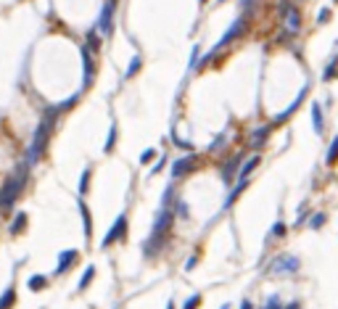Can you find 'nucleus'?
Masks as SVG:
<instances>
[{
	"label": "nucleus",
	"instance_id": "nucleus-20",
	"mask_svg": "<svg viewBox=\"0 0 338 309\" xmlns=\"http://www.w3.org/2000/svg\"><path fill=\"white\" fill-rule=\"evenodd\" d=\"M26 286H30V291H42V288L48 286V280H45L42 275H32V278H30V283H26Z\"/></svg>",
	"mask_w": 338,
	"mask_h": 309
},
{
	"label": "nucleus",
	"instance_id": "nucleus-28",
	"mask_svg": "<svg viewBox=\"0 0 338 309\" xmlns=\"http://www.w3.org/2000/svg\"><path fill=\"white\" fill-rule=\"evenodd\" d=\"M154 158H156V151H154V148H148V151L140 154V164H148V162H154Z\"/></svg>",
	"mask_w": 338,
	"mask_h": 309
},
{
	"label": "nucleus",
	"instance_id": "nucleus-11",
	"mask_svg": "<svg viewBox=\"0 0 338 309\" xmlns=\"http://www.w3.org/2000/svg\"><path fill=\"white\" fill-rule=\"evenodd\" d=\"M74 262H77V251H74V248H69V251H61V256H58V267H56V272H58V275H64V272H66V270L74 264Z\"/></svg>",
	"mask_w": 338,
	"mask_h": 309
},
{
	"label": "nucleus",
	"instance_id": "nucleus-24",
	"mask_svg": "<svg viewBox=\"0 0 338 309\" xmlns=\"http://www.w3.org/2000/svg\"><path fill=\"white\" fill-rule=\"evenodd\" d=\"M140 64H143V61H140V56H135V58L130 61V69H127V80H130V77H135V74L140 72Z\"/></svg>",
	"mask_w": 338,
	"mask_h": 309
},
{
	"label": "nucleus",
	"instance_id": "nucleus-31",
	"mask_svg": "<svg viewBox=\"0 0 338 309\" xmlns=\"http://www.w3.org/2000/svg\"><path fill=\"white\" fill-rule=\"evenodd\" d=\"M309 214V209H306V204H302V209H298V220H296V224H304V217Z\"/></svg>",
	"mask_w": 338,
	"mask_h": 309
},
{
	"label": "nucleus",
	"instance_id": "nucleus-2",
	"mask_svg": "<svg viewBox=\"0 0 338 309\" xmlns=\"http://www.w3.org/2000/svg\"><path fill=\"white\" fill-rule=\"evenodd\" d=\"M26 172H30V162H24L16 170V174L8 177L6 185L0 188V212H8L16 204L18 196H22V188H24V182H26Z\"/></svg>",
	"mask_w": 338,
	"mask_h": 309
},
{
	"label": "nucleus",
	"instance_id": "nucleus-27",
	"mask_svg": "<svg viewBox=\"0 0 338 309\" xmlns=\"http://www.w3.org/2000/svg\"><path fill=\"white\" fill-rule=\"evenodd\" d=\"M88 48H90L92 53H96V50L100 48V42H98V34H96V32H90V34H88Z\"/></svg>",
	"mask_w": 338,
	"mask_h": 309
},
{
	"label": "nucleus",
	"instance_id": "nucleus-36",
	"mask_svg": "<svg viewBox=\"0 0 338 309\" xmlns=\"http://www.w3.org/2000/svg\"><path fill=\"white\" fill-rule=\"evenodd\" d=\"M177 212H180V217H185V214H188V206L180 201V204H177Z\"/></svg>",
	"mask_w": 338,
	"mask_h": 309
},
{
	"label": "nucleus",
	"instance_id": "nucleus-39",
	"mask_svg": "<svg viewBox=\"0 0 338 309\" xmlns=\"http://www.w3.org/2000/svg\"><path fill=\"white\" fill-rule=\"evenodd\" d=\"M166 309H174V304H172V302H169V304H166Z\"/></svg>",
	"mask_w": 338,
	"mask_h": 309
},
{
	"label": "nucleus",
	"instance_id": "nucleus-9",
	"mask_svg": "<svg viewBox=\"0 0 338 309\" xmlns=\"http://www.w3.org/2000/svg\"><path fill=\"white\" fill-rule=\"evenodd\" d=\"M193 166H196V156H182V158H177V162L172 164V177H182L188 172H193Z\"/></svg>",
	"mask_w": 338,
	"mask_h": 309
},
{
	"label": "nucleus",
	"instance_id": "nucleus-15",
	"mask_svg": "<svg viewBox=\"0 0 338 309\" xmlns=\"http://www.w3.org/2000/svg\"><path fill=\"white\" fill-rule=\"evenodd\" d=\"M304 96H306V90H302V92H298V98H296L294 103H290V106H288V108L283 111V114H278V119H275V122H278V124H280V122H283V119H288V116H290V114H294V111H296L298 106H302V100H304Z\"/></svg>",
	"mask_w": 338,
	"mask_h": 309
},
{
	"label": "nucleus",
	"instance_id": "nucleus-23",
	"mask_svg": "<svg viewBox=\"0 0 338 309\" xmlns=\"http://www.w3.org/2000/svg\"><path fill=\"white\" fill-rule=\"evenodd\" d=\"M270 232H272V238H283L286 232H288V228H286L283 222H275V224H272V230H270Z\"/></svg>",
	"mask_w": 338,
	"mask_h": 309
},
{
	"label": "nucleus",
	"instance_id": "nucleus-13",
	"mask_svg": "<svg viewBox=\"0 0 338 309\" xmlns=\"http://www.w3.org/2000/svg\"><path fill=\"white\" fill-rule=\"evenodd\" d=\"M312 122H314V132L322 135L325 132V119H322V106H320V103H314V106H312Z\"/></svg>",
	"mask_w": 338,
	"mask_h": 309
},
{
	"label": "nucleus",
	"instance_id": "nucleus-26",
	"mask_svg": "<svg viewBox=\"0 0 338 309\" xmlns=\"http://www.w3.org/2000/svg\"><path fill=\"white\" fill-rule=\"evenodd\" d=\"M333 77H338V58H333L330 66L325 69V80H333Z\"/></svg>",
	"mask_w": 338,
	"mask_h": 309
},
{
	"label": "nucleus",
	"instance_id": "nucleus-18",
	"mask_svg": "<svg viewBox=\"0 0 338 309\" xmlns=\"http://www.w3.org/2000/svg\"><path fill=\"white\" fill-rule=\"evenodd\" d=\"M24 228H26V214H24V212H18V214H16V220L11 222V232H14V236H18V232H22Z\"/></svg>",
	"mask_w": 338,
	"mask_h": 309
},
{
	"label": "nucleus",
	"instance_id": "nucleus-35",
	"mask_svg": "<svg viewBox=\"0 0 338 309\" xmlns=\"http://www.w3.org/2000/svg\"><path fill=\"white\" fill-rule=\"evenodd\" d=\"M190 66H198V48H193V56H190Z\"/></svg>",
	"mask_w": 338,
	"mask_h": 309
},
{
	"label": "nucleus",
	"instance_id": "nucleus-21",
	"mask_svg": "<svg viewBox=\"0 0 338 309\" xmlns=\"http://www.w3.org/2000/svg\"><path fill=\"white\" fill-rule=\"evenodd\" d=\"M325 162H328V164H336V162H338V135L333 138L330 148H328V156H325Z\"/></svg>",
	"mask_w": 338,
	"mask_h": 309
},
{
	"label": "nucleus",
	"instance_id": "nucleus-3",
	"mask_svg": "<svg viewBox=\"0 0 338 309\" xmlns=\"http://www.w3.org/2000/svg\"><path fill=\"white\" fill-rule=\"evenodd\" d=\"M298 270H302V262H298V256H294V254H283L270 264L272 275H296Z\"/></svg>",
	"mask_w": 338,
	"mask_h": 309
},
{
	"label": "nucleus",
	"instance_id": "nucleus-19",
	"mask_svg": "<svg viewBox=\"0 0 338 309\" xmlns=\"http://www.w3.org/2000/svg\"><path fill=\"white\" fill-rule=\"evenodd\" d=\"M92 275H96V267H92V264H90L88 270H84V275L80 278V286H77V288H80V291H84V288H88V286L92 283Z\"/></svg>",
	"mask_w": 338,
	"mask_h": 309
},
{
	"label": "nucleus",
	"instance_id": "nucleus-33",
	"mask_svg": "<svg viewBox=\"0 0 338 309\" xmlns=\"http://www.w3.org/2000/svg\"><path fill=\"white\" fill-rule=\"evenodd\" d=\"M264 309H280V302H278V296H272L270 302H267V306Z\"/></svg>",
	"mask_w": 338,
	"mask_h": 309
},
{
	"label": "nucleus",
	"instance_id": "nucleus-5",
	"mask_svg": "<svg viewBox=\"0 0 338 309\" xmlns=\"http://www.w3.org/2000/svg\"><path fill=\"white\" fill-rule=\"evenodd\" d=\"M283 24H286L288 34H296L302 30V11H298L296 6H286L283 8Z\"/></svg>",
	"mask_w": 338,
	"mask_h": 309
},
{
	"label": "nucleus",
	"instance_id": "nucleus-1",
	"mask_svg": "<svg viewBox=\"0 0 338 309\" xmlns=\"http://www.w3.org/2000/svg\"><path fill=\"white\" fill-rule=\"evenodd\" d=\"M172 217H174L172 209L162 206V212H158V217H156V224H154V230H151V238L143 243V254H146V256H154L156 251L164 246L166 232H169V228H172Z\"/></svg>",
	"mask_w": 338,
	"mask_h": 309
},
{
	"label": "nucleus",
	"instance_id": "nucleus-8",
	"mask_svg": "<svg viewBox=\"0 0 338 309\" xmlns=\"http://www.w3.org/2000/svg\"><path fill=\"white\" fill-rule=\"evenodd\" d=\"M82 69H84V88H90L96 80V61H92V50L88 45L82 48Z\"/></svg>",
	"mask_w": 338,
	"mask_h": 309
},
{
	"label": "nucleus",
	"instance_id": "nucleus-32",
	"mask_svg": "<svg viewBox=\"0 0 338 309\" xmlns=\"http://www.w3.org/2000/svg\"><path fill=\"white\" fill-rule=\"evenodd\" d=\"M328 18H330V11H328V8H322V11H320V16H317V24H325Z\"/></svg>",
	"mask_w": 338,
	"mask_h": 309
},
{
	"label": "nucleus",
	"instance_id": "nucleus-40",
	"mask_svg": "<svg viewBox=\"0 0 338 309\" xmlns=\"http://www.w3.org/2000/svg\"><path fill=\"white\" fill-rule=\"evenodd\" d=\"M201 3H206V0H201Z\"/></svg>",
	"mask_w": 338,
	"mask_h": 309
},
{
	"label": "nucleus",
	"instance_id": "nucleus-16",
	"mask_svg": "<svg viewBox=\"0 0 338 309\" xmlns=\"http://www.w3.org/2000/svg\"><path fill=\"white\" fill-rule=\"evenodd\" d=\"M80 212H82V224H84V238L92 236V220H90V209L84 204H80Z\"/></svg>",
	"mask_w": 338,
	"mask_h": 309
},
{
	"label": "nucleus",
	"instance_id": "nucleus-17",
	"mask_svg": "<svg viewBox=\"0 0 338 309\" xmlns=\"http://www.w3.org/2000/svg\"><path fill=\"white\" fill-rule=\"evenodd\" d=\"M14 302H16V291H14V286H8V288H6V294L0 296V309H11V306H14Z\"/></svg>",
	"mask_w": 338,
	"mask_h": 309
},
{
	"label": "nucleus",
	"instance_id": "nucleus-6",
	"mask_svg": "<svg viewBox=\"0 0 338 309\" xmlns=\"http://www.w3.org/2000/svg\"><path fill=\"white\" fill-rule=\"evenodd\" d=\"M124 232H127V214H122V217H116V222H114V228L108 230V236L100 240V246L106 248V246H111V243H116V240H122L124 238Z\"/></svg>",
	"mask_w": 338,
	"mask_h": 309
},
{
	"label": "nucleus",
	"instance_id": "nucleus-25",
	"mask_svg": "<svg viewBox=\"0 0 338 309\" xmlns=\"http://www.w3.org/2000/svg\"><path fill=\"white\" fill-rule=\"evenodd\" d=\"M325 220H328V217H325V212H317L314 217H312V222H309V224H312V230H320L322 224H325Z\"/></svg>",
	"mask_w": 338,
	"mask_h": 309
},
{
	"label": "nucleus",
	"instance_id": "nucleus-4",
	"mask_svg": "<svg viewBox=\"0 0 338 309\" xmlns=\"http://www.w3.org/2000/svg\"><path fill=\"white\" fill-rule=\"evenodd\" d=\"M246 24H248V22H246V16H240V18H236V24H232V26H230V30H228V32H224V34H222V40L217 42V48H214V53H217L220 48H224V45H230L232 40H238V37H240L243 32H246Z\"/></svg>",
	"mask_w": 338,
	"mask_h": 309
},
{
	"label": "nucleus",
	"instance_id": "nucleus-37",
	"mask_svg": "<svg viewBox=\"0 0 338 309\" xmlns=\"http://www.w3.org/2000/svg\"><path fill=\"white\" fill-rule=\"evenodd\" d=\"M286 309H302V304H298V302H290V304H288Z\"/></svg>",
	"mask_w": 338,
	"mask_h": 309
},
{
	"label": "nucleus",
	"instance_id": "nucleus-30",
	"mask_svg": "<svg viewBox=\"0 0 338 309\" xmlns=\"http://www.w3.org/2000/svg\"><path fill=\"white\" fill-rule=\"evenodd\" d=\"M198 304H201V296H193V298H188V302H185L182 309H198Z\"/></svg>",
	"mask_w": 338,
	"mask_h": 309
},
{
	"label": "nucleus",
	"instance_id": "nucleus-14",
	"mask_svg": "<svg viewBox=\"0 0 338 309\" xmlns=\"http://www.w3.org/2000/svg\"><path fill=\"white\" fill-rule=\"evenodd\" d=\"M256 166H259V156H256V154H254V156L248 158V162H246V164H243V166H240V172H238V177H240V180H248V177H251V172H254V170H256Z\"/></svg>",
	"mask_w": 338,
	"mask_h": 309
},
{
	"label": "nucleus",
	"instance_id": "nucleus-10",
	"mask_svg": "<svg viewBox=\"0 0 338 309\" xmlns=\"http://www.w3.org/2000/svg\"><path fill=\"white\" fill-rule=\"evenodd\" d=\"M272 127H275V124H262V127L254 130V132H251V148H262V146H264V140L272 132Z\"/></svg>",
	"mask_w": 338,
	"mask_h": 309
},
{
	"label": "nucleus",
	"instance_id": "nucleus-38",
	"mask_svg": "<svg viewBox=\"0 0 338 309\" xmlns=\"http://www.w3.org/2000/svg\"><path fill=\"white\" fill-rule=\"evenodd\" d=\"M240 309H251V302H243V304H240Z\"/></svg>",
	"mask_w": 338,
	"mask_h": 309
},
{
	"label": "nucleus",
	"instance_id": "nucleus-29",
	"mask_svg": "<svg viewBox=\"0 0 338 309\" xmlns=\"http://www.w3.org/2000/svg\"><path fill=\"white\" fill-rule=\"evenodd\" d=\"M114 143H116V127H111L108 140H106V151H114Z\"/></svg>",
	"mask_w": 338,
	"mask_h": 309
},
{
	"label": "nucleus",
	"instance_id": "nucleus-34",
	"mask_svg": "<svg viewBox=\"0 0 338 309\" xmlns=\"http://www.w3.org/2000/svg\"><path fill=\"white\" fill-rule=\"evenodd\" d=\"M196 264H198V256H190V259L185 262V270H193Z\"/></svg>",
	"mask_w": 338,
	"mask_h": 309
},
{
	"label": "nucleus",
	"instance_id": "nucleus-7",
	"mask_svg": "<svg viewBox=\"0 0 338 309\" xmlns=\"http://www.w3.org/2000/svg\"><path fill=\"white\" fill-rule=\"evenodd\" d=\"M111 18H114V0H108L106 6H103V11H100V18H98V32L100 34H111V26H114V22H111Z\"/></svg>",
	"mask_w": 338,
	"mask_h": 309
},
{
	"label": "nucleus",
	"instance_id": "nucleus-12",
	"mask_svg": "<svg viewBox=\"0 0 338 309\" xmlns=\"http://www.w3.org/2000/svg\"><path fill=\"white\" fill-rule=\"evenodd\" d=\"M238 166H240V156H232L230 162L224 164V170H222V180H224V182H232V177L240 172Z\"/></svg>",
	"mask_w": 338,
	"mask_h": 309
},
{
	"label": "nucleus",
	"instance_id": "nucleus-22",
	"mask_svg": "<svg viewBox=\"0 0 338 309\" xmlns=\"http://www.w3.org/2000/svg\"><path fill=\"white\" fill-rule=\"evenodd\" d=\"M90 177H92V170H84L82 177H80V193H82V196L88 193V188H90Z\"/></svg>",
	"mask_w": 338,
	"mask_h": 309
}]
</instances>
